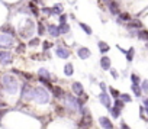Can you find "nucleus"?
<instances>
[{
  "label": "nucleus",
  "instance_id": "obj_38",
  "mask_svg": "<svg viewBox=\"0 0 148 129\" xmlns=\"http://www.w3.org/2000/svg\"><path fill=\"white\" fill-rule=\"evenodd\" d=\"M25 48H26V45L25 44H21V45H18V48H16V52H25Z\"/></svg>",
  "mask_w": 148,
  "mask_h": 129
},
{
  "label": "nucleus",
  "instance_id": "obj_9",
  "mask_svg": "<svg viewBox=\"0 0 148 129\" xmlns=\"http://www.w3.org/2000/svg\"><path fill=\"white\" fill-rule=\"evenodd\" d=\"M108 6H109V10H110L112 15H119V13H121V10H119V5L116 3V0H110V2L108 3Z\"/></svg>",
  "mask_w": 148,
  "mask_h": 129
},
{
  "label": "nucleus",
  "instance_id": "obj_40",
  "mask_svg": "<svg viewBox=\"0 0 148 129\" xmlns=\"http://www.w3.org/2000/svg\"><path fill=\"white\" fill-rule=\"evenodd\" d=\"M29 45H31V46H36V45H39V39H38V38H34V39H31Z\"/></svg>",
  "mask_w": 148,
  "mask_h": 129
},
{
  "label": "nucleus",
  "instance_id": "obj_2",
  "mask_svg": "<svg viewBox=\"0 0 148 129\" xmlns=\"http://www.w3.org/2000/svg\"><path fill=\"white\" fill-rule=\"evenodd\" d=\"M32 99H35L38 103H48L49 102V94L45 89L42 87H34V91H32Z\"/></svg>",
  "mask_w": 148,
  "mask_h": 129
},
{
  "label": "nucleus",
  "instance_id": "obj_31",
  "mask_svg": "<svg viewBox=\"0 0 148 129\" xmlns=\"http://www.w3.org/2000/svg\"><path fill=\"white\" fill-rule=\"evenodd\" d=\"M38 33L39 35H44L45 33V26H44L42 22H38Z\"/></svg>",
  "mask_w": 148,
  "mask_h": 129
},
{
  "label": "nucleus",
  "instance_id": "obj_39",
  "mask_svg": "<svg viewBox=\"0 0 148 129\" xmlns=\"http://www.w3.org/2000/svg\"><path fill=\"white\" fill-rule=\"evenodd\" d=\"M55 110H57V113H58L60 116H64V115H65V110H64V107H61V106H57Z\"/></svg>",
  "mask_w": 148,
  "mask_h": 129
},
{
  "label": "nucleus",
  "instance_id": "obj_11",
  "mask_svg": "<svg viewBox=\"0 0 148 129\" xmlns=\"http://www.w3.org/2000/svg\"><path fill=\"white\" fill-rule=\"evenodd\" d=\"M57 55L60 58H68L70 57V51L64 46H57Z\"/></svg>",
  "mask_w": 148,
  "mask_h": 129
},
{
  "label": "nucleus",
  "instance_id": "obj_13",
  "mask_svg": "<svg viewBox=\"0 0 148 129\" xmlns=\"http://www.w3.org/2000/svg\"><path fill=\"white\" fill-rule=\"evenodd\" d=\"M99 122H100V125H102L105 129H113V125H112V122H110L108 117H100Z\"/></svg>",
  "mask_w": 148,
  "mask_h": 129
},
{
  "label": "nucleus",
  "instance_id": "obj_35",
  "mask_svg": "<svg viewBox=\"0 0 148 129\" xmlns=\"http://www.w3.org/2000/svg\"><path fill=\"white\" fill-rule=\"evenodd\" d=\"M42 13H45V15H48V16L54 15V12H52V8H44V9H42Z\"/></svg>",
  "mask_w": 148,
  "mask_h": 129
},
{
  "label": "nucleus",
  "instance_id": "obj_17",
  "mask_svg": "<svg viewBox=\"0 0 148 129\" xmlns=\"http://www.w3.org/2000/svg\"><path fill=\"white\" fill-rule=\"evenodd\" d=\"M100 66H102L103 70H109V68H110V59H109L108 57H102V59H100Z\"/></svg>",
  "mask_w": 148,
  "mask_h": 129
},
{
  "label": "nucleus",
  "instance_id": "obj_8",
  "mask_svg": "<svg viewBox=\"0 0 148 129\" xmlns=\"http://www.w3.org/2000/svg\"><path fill=\"white\" fill-rule=\"evenodd\" d=\"M67 103H68V106H70L73 110L79 109V102H77V99L74 97L73 94H67Z\"/></svg>",
  "mask_w": 148,
  "mask_h": 129
},
{
  "label": "nucleus",
  "instance_id": "obj_15",
  "mask_svg": "<svg viewBox=\"0 0 148 129\" xmlns=\"http://www.w3.org/2000/svg\"><path fill=\"white\" fill-rule=\"evenodd\" d=\"M48 32H49V35L51 36H58L60 35V29H58V26H55V25H48Z\"/></svg>",
  "mask_w": 148,
  "mask_h": 129
},
{
  "label": "nucleus",
  "instance_id": "obj_6",
  "mask_svg": "<svg viewBox=\"0 0 148 129\" xmlns=\"http://www.w3.org/2000/svg\"><path fill=\"white\" fill-rule=\"evenodd\" d=\"M32 29H34V23H32L31 20H28L26 26L22 28V31H21V36H22V38H28V36H31V35H32Z\"/></svg>",
  "mask_w": 148,
  "mask_h": 129
},
{
  "label": "nucleus",
  "instance_id": "obj_48",
  "mask_svg": "<svg viewBox=\"0 0 148 129\" xmlns=\"http://www.w3.org/2000/svg\"><path fill=\"white\" fill-rule=\"evenodd\" d=\"M144 106H145V109L148 110V99H145V100H144Z\"/></svg>",
  "mask_w": 148,
  "mask_h": 129
},
{
  "label": "nucleus",
  "instance_id": "obj_34",
  "mask_svg": "<svg viewBox=\"0 0 148 129\" xmlns=\"http://www.w3.org/2000/svg\"><path fill=\"white\" fill-rule=\"evenodd\" d=\"M132 90H134L135 96H141V89L138 87V84H132Z\"/></svg>",
  "mask_w": 148,
  "mask_h": 129
},
{
  "label": "nucleus",
  "instance_id": "obj_37",
  "mask_svg": "<svg viewBox=\"0 0 148 129\" xmlns=\"http://www.w3.org/2000/svg\"><path fill=\"white\" fill-rule=\"evenodd\" d=\"M52 45H54V44H52V42H48V41L42 42V46H44V49H45V51H47V49H49V48H51Z\"/></svg>",
  "mask_w": 148,
  "mask_h": 129
},
{
  "label": "nucleus",
  "instance_id": "obj_50",
  "mask_svg": "<svg viewBox=\"0 0 148 129\" xmlns=\"http://www.w3.org/2000/svg\"><path fill=\"white\" fill-rule=\"evenodd\" d=\"M32 2H34V3H41L42 0H32Z\"/></svg>",
  "mask_w": 148,
  "mask_h": 129
},
{
  "label": "nucleus",
  "instance_id": "obj_42",
  "mask_svg": "<svg viewBox=\"0 0 148 129\" xmlns=\"http://www.w3.org/2000/svg\"><path fill=\"white\" fill-rule=\"evenodd\" d=\"M109 90H110V94H112L113 97H119V96H121V94H119V91H118L116 89H109Z\"/></svg>",
  "mask_w": 148,
  "mask_h": 129
},
{
  "label": "nucleus",
  "instance_id": "obj_46",
  "mask_svg": "<svg viewBox=\"0 0 148 129\" xmlns=\"http://www.w3.org/2000/svg\"><path fill=\"white\" fill-rule=\"evenodd\" d=\"M142 89H144V90H148V81H144V83H142Z\"/></svg>",
  "mask_w": 148,
  "mask_h": 129
},
{
  "label": "nucleus",
  "instance_id": "obj_32",
  "mask_svg": "<svg viewBox=\"0 0 148 129\" xmlns=\"http://www.w3.org/2000/svg\"><path fill=\"white\" fill-rule=\"evenodd\" d=\"M138 36H139L141 39H147V41H148V31H141V32H138Z\"/></svg>",
  "mask_w": 148,
  "mask_h": 129
},
{
  "label": "nucleus",
  "instance_id": "obj_20",
  "mask_svg": "<svg viewBox=\"0 0 148 129\" xmlns=\"http://www.w3.org/2000/svg\"><path fill=\"white\" fill-rule=\"evenodd\" d=\"M29 9H31V12H32V13H34L35 16H38V15H39V9H38L36 3L31 2V3H29Z\"/></svg>",
  "mask_w": 148,
  "mask_h": 129
},
{
  "label": "nucleus",
  "instance_id": "obj_33",
  "mask_svg": "<svg viewBox=\"0 0 148 129\" xmlns=\"http://www.w3.org/2000/svg\"><path fill=\"white\" fill-rule=\"evenodd\" d=\"M134 52H135V49H134V48H129V51L126 52V58H128V61H131V59L134 58Z\"/></svg>",
  "mask_w": 148,
  "mask_h": 129
},
{
  "label": "nucleus",
  "instance_id": "obj_14",
  "mask_svg": "<svg viewBox=\"0 0 148 129\" xmlns=\"http://www.w3.org/2000/svg\"><path fill=\"white\" fill-rule=\"evenodd\" d=\"M126 26L129 28V29H139L141 26H142V23L139 22V20H129V22H126Z\"/></svg>",
  "mask_w": 148,
  "mask_h": 129
},
{
  "label": "nucleus",
  "instance_id": "obj_51",
  "mask_svg": "<svg viewBox=\"0 0 148 129\" xmlns=\"http://www.w3.org/2000/svg\"><path fill=\"white\" fill-rule=\"evenodd\" d=\"M0 106H6V103L5 102H0Z\"/></svg>",
  "mask_w": 148,
  "mask_h": 129
},
{
  "label": "nucleus",
  "instance_id": "obj_36",
  "mask_svg": "<svg viewBox=\"0 0 148 129\" xmlns=\"http://www.w3.org/2000/svg\"><path fill=\"white\" fill-rule=\"evenodd\" d=\"M121 100H122L123 103L131 102V96H129V94H121Z\"/></svg>",
  "mask_w": 148,
  "mask_h": 129
},
{
  "label": "nucleus",
  "instance_id": "obj_1",
  "mask_svg": "<svg viewBox=\"0 0 148 129\" xmlns=\"http://www.w3.org/2000/svg\"><path fill=\"white\" fill-rule=\"evenodd\" d=\"M2 84H3V87H5V90L8 91V93H10V94H16L18 93V80L15 78V77H12V76H5L3 78H2Z\"/></svg>",
  "mask_w": 148,
  "mask_h": 129
},
{
  "label": "nucleus",
  "instance_id": "obj_44",
  "mask_svg": "<svg viewBox=\"0 0 148 129\" xmlns=\"http://www.w3.org/2000/svg\"><path fill=\"white\" fill-rule=\"evenodd\" d=\"M115 106L119 107V109H122V107H123V102H122V100H115Z\"/></svg>",
  "mask_w": 148,
  "mask_h": 129
},
{
  "label": "nucleus",
  "instance_id": "obj_5",
  "mask_svg": "<svg viewBox=\"0 0 148 129\" xmlns=\"http://www.w3.org/2000/svg\"><path fill=\"white\" fill-rule=\"evenodd\" d=\"M13 61V57L10 52L8 51H0V62L5 64V66H8V64H10Z\"/></svg>",
  "mask_w": 148,
  "mask_h": 129
},
{
  "label": "nucleus",
  "instance_id": "obj_25",
  "mask_svg": "<svg viewBox=\"0 0 148 129\" xmlns=\"http://www.w3.org/2000/svg\"><path fill=\"white\" fill-rule=\"evenodd\" d=\"M52 12H54V15H61L62 13V5H55L52 8Z\"/></svg>",
  "mask_w": 148,
  "mask_h": 129
},
{
  "label": "nucleus",
  "instance_id": "obj_26",
  "mask_svg": "<svg viewBox=\"0 0 148 129\" xmlns=\"http://www.w3.org/2000/svg\"><path fill=\"white\" fill-rule=\"evenodd\" d=\"M99 49H100V52H108L109 51V45L108 44H105V42H99Z\"/></svg>",
  "mask_w": 148,
  "mask_h": 129
},
{
  "label": "nucleus",
  "instance_id": "obj_52",
  "mask_svg": "<svg viewBox=\"0 0 148 129\" xmlns=\"http://www.w3.org/2000/svg\"><path fill=\"white\" fill-rule=\"evenodd\" d=\"M103 2H105V3H109V2H110V0H103Z\"/></svg>",
  "mask_w": 148,
  "mask_h": 129
},
{
  "label": "nucleus",
  "instance_id": "obj_16",
  "mask_svg": "<svg viewBox=\"0 0 148 129\" xmlns=\"http://www.w3.org/2000/svg\"><path fill=\"white\" fill-rule=\"evenodd\" d=\"M99 99H100V102H102V103H103L106 107H110V99H109V96H108L105 91H103V93L99 96Z\"/></svg>",
  "mask_w": 148,
  "mask_h": 129
},
{
  "label": "nucleus",
  "instance_id": "obj_18",
  "mask_svg": "<svg viewBox=\"0 0 148 129\" xmlns=\"http://www.w3.org/2000/svg\"><path fill=\"white\" fill-rule=\"evenodd\" d=\"M118 19H119V22H129L132 18H131V15L128 12H122V13L118 15Z\"/></svg>",
  "mask_w": 148,
  "mask_h": 129
},
{
  "label": "nucleus",
  "instance_id": "obj_7",
  "mask_svg": "<svg viewBox=\"0 0 148 129\" xmlns=\"http://www.w3.org/2000/svg\"><path fill=\"white\" fill-rule=\"evenodd\" d=\"M32 91H34V87H31L29 84H23L22 97H23L25 100H32Z\"/></svg>",
  "mask_w": 148,
  "mask_h": 129
},
{
  "label": "nucleus",
  "instance_id": "obj_28",
  "mask_svg": "<svg viewBox=\"0 0 148 129\" xmlns=\"http://www.w3.org/2000/svg\"><path fill=\"white\" fill-rule=\"evenodd\" d=\"M80 28H82L87 35H90V33H92V28H90L89 25H86V23H80Z\"/></svg>",
  "mask_w": 148,
  "mask_h": 129
},
{
  "label": "nucleus",
  "instance_id": "obj_43",
  "mask_svg": "<svg viewBox=\"0 0 148 129\" xmlns=\"http://www.w3.org/2000/svg\"><path fill=\"white\" fill-rule=\"evenodd\" d=\"M65 22H67V15L61 13L60 15V23H65Z\"/></svg>",
  "mask_w": 148,
  "mask_h": 129
},
{
  "label": "nucleus",
  "instance_id": "obj_19",
  "mask_svg": "<svg viewBox=\"0 0 148 129\" xmlns=\"http://www.w3.org/2000/svg\"><path fill=\"white\" fill-rule=\"evenodd\" d=\"M2 32H5V33H8V35H15V29H13V26H10L9 23H6V25H3L2 26Z\"/></svg>",
  "mask_w": 148,
  "mask_h": 129
},
{
  "label": "nucleus",
  "instance_id": "obj_21",
  "mask_svg": "<svg viewBox=\"0 0 148 129\" xmlns=\"http://www.w3.org/2000/svg\"><path fill=\"white\" fill-rule=\"evenodd\" d=\"M58 29H60V33H67L70 32V26L67 23H60L58 25Z\"/></svg>",
  "mask_w": 148,
  "mask_h": 129
},
{
  "label": "nucleus",
  "instance_id": "obj_23",
  "mask_svg": "<svg viewBox=\"0 0 148 129\" xmlns=\"http://www.w3.org/2000/svg\"><path fill=\"white\" fill-rule=\"evenodd\" d=\"M15 73H18V74H21L22 77H25V78H28V80H34L35 77L31 74V73H23V71H18V70H13Z\"/></svg>",
  "mask_w": 148,
  "mask_h": 129
},
{
  "label": "nucleus",
  "instance_id": "obj_12",
  "mask_svg": "<svg viewBox=\"0 0 148 129\" xmlns=\"http://www.w3.org/2000/svg\"><path fill=\"white\" fill-rule=\"evenodd\" d=\"M79 57H80L82 59H86V58H89V57H90V49H89V48H84V46H82V48L79 49Z\"/></svg>",
  "mask_w": 148,
  "mask_h": 129
},
{
  "label": "nucleus",
  "instance_id": "obj_45",
  "mask_svg": "<svg viewBox=\"0 0 148 129\" xmlns=\"http://www.w3.org/2000/svg\"><path fill=\"white\" fill-rule=\"evenodd\" d=\"M110 73H112V76H113L115 78H118V77H119V74H118V71H116V70H110Z\"/></svg>",
  "mask_w": 148,
  "mask_h": 129
},
{
  "label": "nucleus",
  "instance_id": "obj_4",
  "mask_svg": "<svg viewBox=\"0 0 148 129\" xmlns=\"http://www.w3.org/2000/svg\"><path fill=\"white\" fill-rule=\"evenodd\" d=\"M92 123H93V119H92V116L89 115V113H86V115H83V117H82V120H80V126H79V129H87V128H90L92 126Z\"/></svg>",
  "mask_w": 148,
  "mask_h": 129
},
{
  "label": "nucleus",
  "instance_id": "obj_30",
  "mask_svg": "<svg viewBox=\"0 0 148 129\" xmlns=\"http://www.w3.org/2000/svg\"><path fill=\"white\" fill-rule=\"evenodd\" d=\"M110 112H112V116L113 117H119V115H121V109L119 107H113V109H110Z\"/></svg>",
  "mask_w": 148,
  "mask_h": 129
},
{
  "label": "nucleus",
  "instance_id": "obj_24",
  "mask_svg": "<svg viewBox=\"0 0 148 129\" xmlns=\"http://www.w3.org/2000/svg\"><path fill=\"white\" fill-rule=\"evenodd\" d=\"M52 93H54L55 97H61V96L64 94V91H62L61 87H54V89H52Z\"/></svg>",
  "mask_w": 148,
  "mask_h": 129
},
{
  "label": "nucleus",
  "instance_id": "obj_41",
  "mask_svg": "<svg viewBox=\"0 0 148 129\" xmlns=\"http://www.w3.org/2000/svg\"><path fill=\"white\" fill-rule=\"evenodd\" d=\"M131 80H132V84H138V83H139V78H138L136 74H132V76H131Z\"/></svg>",
  "mask_w": 148,
  "mask_h": 129
},
{
  "label": "nucleus",
  "instance_id": "obj_27",
  "mask_svg": "<svg viewBox=\"0 0 148 129\" xmlns=\"http://www.w3.org/2000/svg\"><path fill=\"white\" fill-rule=\"evenodd\" d=\"M38 74H39L41 78H49V73H48L45 68H41V70L38 71Z\"/></svg>",
  "mask_w": 148,
  "mask_h": 129
},
{
  "label": "nucleus",
  "instance_id": "obj_29",
  "mask_svg": "<svg viewBox=\"0 0 148 129\" xmlns=\"http://www.w3.org/2000/svg\"><path fill=\"white\" fill-rule=\"evenodd\" d=\"M39 81H41V83H42V84H44L47 89H49V90H52V89H54V86H52V84H51L48 80H45V78H39Z\"/></svg>",
  "mask_w": 148,
  "mask_h": 129
},
{
  "label": "nucleus",
  "instance_id": "obj_47",
  "mask_svg": "<svg viewBox=\"0 0 148 129\" xmlns=\"http://www.w3.org/2000/svg\"><path fill=\"white\" fill-rule=\"evenodd\" d=\"M5 113H8V112H6V110H0V119L5 116Z\"/></svg>",
  "mask_w": 148,
  "mask_h": 129
},
{
  "label": "nucleus",
  "instance_id": "obj_3",
  "mask_svg": "<svg viewBox=\"0 0 148 129\" xmlns=\"http://www.w3.org/2000/svg\"><path fill=\"white\" fill-rule=\"evenodd\" d=\"M15 44L13 41V36L8 35V33H3V35H0V46H5V48H9Z\"/></svg>",
  "mask_w": 148,
  "mask_h": 129
},
{
  "label": "nucleus",
  "instance_id": "obj_22",
  "mask_svg": "<svg viewBox=\"0 0 148 129\" xmlns=\"http://www.w3.org/2000/svg\"><path fill=\"white\" fill-rule=\"evenodd\" d=\"M73 73H74L73 66H71V64H67V66L64 67V74H65V76H73Z\"/></svg>",
  "mask_w": 148,
  "mask_h": 129
},
{
  "label": "nucleus",
  "instance_id": "obj_10",
  "mask_svg": "<svg viewBox=\"0 0 148 129\" xmlns=\"http://www.w3.org/2000/svg\"><path fill=\"white\" fill-rule=\"evenodd\" d=\"M71 89H73V91H74V93L79 94V96H82V94L84 93V89H83L82 83H79V81H74V83H73V86H71Z\"/></svg>",
  "mask_w": 148,
  "mask_h": 129
},
{
  "label": "nucleus",
  "instance_id": "obj_49",
  "mask_svg": "<svg viewBox=\"0 0 148 129\" xmlns=\"http://www.w3.org/2000/svg\"><path fill=\"white\" fill-rule=\"evenodd\" d=\"M100 87H102V90H103V91L106 90V84H105V83H100Z\"/></svg>",
  "mask_w": 148,
  "mask_h": 129
}]
</instances>
